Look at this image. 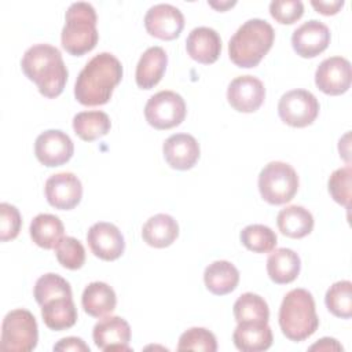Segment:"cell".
Here are the masks:
<instances>
[{"instance_id":"1","label":"cell","mask_w":352,"mask_h":352,"mask_svg":"<svg viewBox=\"0 0 352 352\" xmlns=\"http://www.w3.org/2000/svg\"><path fill=\"white\" fill-rule=\"evenodd\" d=\"M122 65L110 52H100L91 58L78 73L74 96L84 106L106 104L114 88L122 78Z\"/></svg>"},{"instance_id":"2","label":"cell","mask_w":352,"mask_h":352,"mask_svg":"<svg viewBox=\"0 0 352 352\" xmlns=\"http://www.w3.org/2000/svg\"><path fill=\"white\" fill-rule=\"evenodd\" d=\"M23 74L33 81L45 98H56L63 92L67 81V67L60 51L51 44L29 47L21 60Z\"/></svg>"},{"instance_id":"3","label":"cell","mask_w":352,"mask_h":352,"mask_svg":"<svg viewBox=\"0 0 352 352\" xmlns=\"http://www.w3.org/2000/svg\"><path fill=\"white\" fill-rule=\"evenodd\" d=\"M274 38V28L267 21L248 19L228 41L230 59L238 67H254L271 50Z\"/></svg>"},{"instance_id":"4","label":"cell","mask_w":352,"mask_h":352,"mask_svg":"<svg viewBox=\"0 0 352 352\" xmlns=\"http://www.w3.org/2000/svg\"><path fill=\"white\" fill-rule=\"evenodd\" d=\"M279 326L286 338L300 342L311 337L318 326L315 301L305 289H293L282 300L279 308Z\"/></svg>"},{"instance_id":"5","label":"cell","mask_w":352,"mask_h":352,"mask_svg":"<svg viewBox=\"0 0 352 352\" xmlns=\"http://www.w3.org/2000/svg\"><path fill=\"white\" fill-rule=\"evenodd\" d=\"M96 11L91 3H72L65 15V26L60 34L62 47L74 56L92 51L98 43Z\"/></svg>"},{"instance_id":"6","label":"cell","mask_w":352,"mask_h":352,"mask_svg":"<svg viewBox=\"0 0 352 352\" xmlns=\"http://www.w3.org/2000/svg\"><path fill=\"white\" fill-rule=\"evenodd\" d=\"M298 190V176L294 168L282 161L268 162L258 175V191L271 205L290 202Z\"/></svg>"},{"instance_id":"7","label":"cell","mask_w":352,"mask_h":352,"mask_svg":"<svg viewBox=\"0 0 352 352\" xmlns=\"http://www.w3.org/2000/svg\"><path fill=\"white\" fill-rule=\"evenodd\" d=\"M38 341V327L34 315L23 308L10 311L1 324L0 348L8 352L33 351Z\"/></svg>"},{"instance_id":"8","label":"cell","mask_w":352,"mask_h":352,"mask_svg":"<svg viewBox=\"0 0 352 352\" xmlns=\"http://www.w3.org/2000/svg\"><path fill=\"white\" fill-rule=\"evenodd\" d=\"M186 102L173 91H160L150 96L144 106L146 121L155 129H170L186 118Z\"/></svg>"},{"instance_id":"9","label":"cell","mask_w":352,"mask_h":352,"mask_svg":"<svg viewBox=\"0 0 352 352\" xmlns=\"http://www.w3.org/2000/svg\"><path fill=\"white\" fill-rule=\"evenodd\" d=\"M280 120L294 128L311 125L319 114L316 96L307 89H292L283 94L278 103Z\"/></svg>"},{"instance_id":"10","label":"cell","mask_w":352,"mask_h":352,"mask_svg":"<svg viewBox=\"0 0 352 352\" xmlns=\"http://www.w3.org/2000/svg\"><path fill=\"white\" fill-rule=\"evenodd\" d=\"M74 153L73 140L59 129H48L40 133L34 142V154L40 164L52 168L66 164Z\"/></svg>"},{"instance_id":"11","label":"cell","mask_w":352,"mask_h":352,"mask_svg":"<svg viewBox=\"0 0 352 352\" xmlns=\"http://www.w3.org/2000/svg\"><path fill=\"white\" fill-rule=\"evenodd\" d=\"M144 28L148 34L161 40H173L180 36L184 28L182 11L168 3L150 7L144 15Z\"/></svg>"},{"instance_id":"12","label":"cell","mask_w":352,"mask_h":352,"mask_svg":"<svg viewBox=\"0 0 352 352\" xmlns=\"http://www.w3.org/2000/svg\"><path fill=\"white\" fill-rule=\"evenodd\" d=\"M44 191L51 206L60 210H70L81 201L82 184L74 173L60 172L47 179Z\"/></svg>"},{"instance_id":"13","label":"cell","mask_w":352,"mask_h":352,"mask_svg":"<svg viewBox=\"0 0 352 352\" xmlns=\"http://www.w3.org/2000/svg\"><path fill=\"white\" fill-rule=\"evenodd\" d=\"M351 63L342 56H330L320 62L315 72L316 87L327 95H341L351 87Z\"/></svg>"},{"instance_id":"14","label":"cell","mask_w":352,"mask_h":352,"mask_svg":"<svg viewBox=\"0 0 352 352\" xmlns=\"http://www.w3.org/2000/svg\"><path fill=\"white\" fill-rule=\"evenodd\" d=\"M265 99V88L254 76H238L227 88V100L236 111L253 113L258 110Z\"/></svg>"},{"instance_id":"15","label":"cell","mask_w":352,"mask_h":352,"mask_svg":"<svg viewBox=\"0 0 352 352\" xmlns=\"http://www.w3.org/2000/svg\"><path fill=\"white\" fill-rule=\"evenodd\" d=\"M87 242L91 252L104 260H117L125 249V241L117 226L107 221L92 224L87 232Z\"/></svg>"},{"instance_id":"16","label":"cell","mask_w":352,"mask_h":352,"mask_svg":"<svg viewBox=\"0 0 352 352\" xmlns=\"http://www.w3.org/2000/svg\"><path fill=\"white\" fill-rule=\"evenodd\" d=\"M330 44L329 28L316 19H309L300 25L292 34V45L297 55L315 58Z\"/></svg>"},{"instance_id":"17","label":"cell","mask_w":352,"mask_h":352,"mask_svg":"<svg viewBox=\"0 0 352 352\" xmlns=\"http://www.w3.org/2000/svg\"><path fill=\"white\" fill-rule=\"evenodd\" d=\"M95 345L104 351H131V327L121 316H106L100 319L92 331Z\"/></svg>"},{"instance_id":"18","label":"cell","mask_w":352,"mask_h":352,"mask_svg":"<svg viewBox=\"0 0 352 352\" xmlns=\"http://www.w3.org/2000/svg\"><path fill=\"white\" fill-rule=\"evenodd\" d=\"M162 151L168 165L179 170L191 169L197 164L201 154L199 143L192 135L188 133L170 135L164 142Z\"/></svg>"},{"instance_id":"19","label":"cell","mask_w":352,"mask_h":352,"mask_svg":"<svg viewBox=\"0 0 352 352\" xmlns=\"http://www.w3.org/2000/svg\"><path fill=\"white\" fill-rule=\"evenodd\" d=\"M187 54L197 62L210 65L217 60L221 52V38L219 33L208 26L194 28L186 40Z\"/></svg>"},{"instance_id":"20","label":"cell","mask_w":352,"mask_h":352,"mask_svg":"<svg viewBox=\"0 0 352 352\" xmlns=\"http://www.w3.org/2000/svg\"><path fill=\"white\" fill-rule=\"evenodd\" d=\"M166 65L168 55L162 47L154 45L147 48L136 65L135 78L138 87L143 89H151L155 87L161 81L166 70Z\"/></svg>"},{"instance_id":"21","label":"cell","mask_w":352,"mask_h":352,"mask_svg":"<svg viewBox=\"0 0 352 352\" xmlns=\"http://www.w3.org/2000/svg\"><path fill=\"white\" fill-rule=\"evenodd\" d=\"M232 340L242 352H261L272 345V330L268 323H238Z\"/></svg>"},{"instance_id":"22","label":"cell","mask_w":352,"mask_h":352,"mask_svg":"<svg viewBox=\"0 0 352 352\" xmlns=\"http://www.w3.org/2000/svg\"><path fill=\"white\" fill-rule=\"evenodd\" d=\"M81 304L89 316L103 318L116 309L117 296L107 283L91 282L82 292Z\"/></svg>"},{"instance_id":"23","label":"cell","mask_w":352,"mask_h":352,"mask_svg":"<svg viewBox=\"0 0 352 352\" xmlns=\"http://www.w3.org/2000/svg\"><path fill=\"white\" fill-rule=\"evenodd\" d=\"M300 268V256L289 248H279L274 250L267 258L268 276L278 285L293 282L298 276Z\"/></svg>"},{"instance_id":"24","label":"cell","mask_w":352,"mask_h":352,"mask_svg":"<svg viewBox=\"0 0 352 352\" xmlns=\"http://www.w3.org/2000/svg\"><path fill=\"white\" fill-rule=\"evenodd\" d=\"M41 316L48 329L62 331L76 324L77 308L72 297H55L41 305Z\"/></svg>"},{"instance_id":"25","label":"cell","mask_w":352,"mask_h":352,"mask_svg":"<svg viewBox=\"0 0 352 352\" xmlns=\"http://www.w3.org/2000/svg\"><path fill=\"white\" fill-rule=\"evenodd\" d=\"M179 235L177 221L166 213L151 216L142 228L143 241L153 248H166L172 245Z\"/></svg>"},{"instance_id":"26","label":"cell","mask_w":352,"mask_h":352,"mask_svg":"<svg viewBox=\"0 0 352 352\" xmlns=\"http://www.w3.org/2000/svg\"><path fill=\"white\" fill-rule=\"evenodd\" d=\"M204 282L210 293L224 296L236 289L239 282V271L232 263L227 260H217L205 268Z\"/></svg>"},{"instance_id":"27","label":"cell","mask_w":352,"mask_h":352,"mask_svg":"<svg viewBox=\"0 0 352 352\" xmlns=\"http://www.w3.org/2000/svg\"><path fill=\"white\" fill-rule=\"evenodd\" d=\"M279 231L289 238H304L314 228L312 213L300 205H290L283 208L276 216Z\"/></svg>"},{"instance_id":"28","label":"cell","mask_w":352,"mask_h":352,"mask_svg":"<svg viewBox=\"0 0 352 352\" xmlns=\"http://www.w3.org/2000/svg\"><path fill=\"white\" fill-rule=\"evenodd\" d=\"M30 238L43 249H54L56 243L63 238L65 227L62 220L50 213L37 214L29 227Z\"/></svg>"},{"instance_id":"29","label":"cell","mask_w":352,"mask_h":352,"mask_svg":"<svg viewBox=\"0 0 352 352\" xmlns=\"http://www.w3.org/2000/svg\"><path fill=\"white\" fill-rule=\"evenodd\" d=\"M110 128L111 122L109 116L100 110L80 111L73 117V129L76 135L85 142H94L107 135Z\"/></svg>"},{"instance_id":"30","label":"cell","mask_w":352,"mask_h":352,"mask_svg":"<svg viewBox=\"0 0 352 352\" xmlns=\"http://www.w3.org/2000/svg\"><path fill=\"white\" fill-rule=\"evenodd\" d=\"M234 316L238 323H268L270 309L267 301L256 293H243L234 302Z\"/></svg>"},{"instance_id":"31","label":"cell","mask_w":352,"mask_h":352,"mask_svg":"<svg viewBox=\"0 0 352 352\" xmlns=\"http://www.w3.org/2000/svg\"><path fill=\"white\" fill-rule=\"evenodd\" d=\"M324 302L334 316L349 319L352 316V283L349 280L333 283L326 292Z\"/></svg>"},{"instance_id":"32","label":"cell","mask_w":352,"mask_h":352,"mask_svg":"<svg viewBox=\"0 0 352 352\" xmlns=\"http://www.w3.org/2000/svg\"><path fill=\"white\" fill-rule=\"evenodd\" d=\"M242 245L254 253H268L276 246V234L264 224H250L241 231Z\"/></svg>"},{"instance_id":"33","label":"cell","mask_w":352,"mask_h":352,"mask_svg":"<svg viewBox=\"0 0 352 352\" xmlns=\"http://www.w3.org/2000/svg\"><path fill=\"white\" fill-rule=\"evenodd\" d=\"M33 296L36 301L40 305H43L45 301L55 297H62V296L72 297V287H70V283L60 275L48 272L41 275L36 280Z\"/></svg>"},{"instance_id":"34","label":"cell","mask_w":352,"mask_h":352,"mask_svg":"<svg viewBox=\"0 0 352 352\" xmlns=\"http://www.w3.org/2000/svg\"><path fill=\"white\" fill-rule=\"evenodd\" d=\"M54 249L59 264L67 270H78L85 263V249L74 236H63Z\"/></svg>"},{"instance_id":"35","label":"cell","mask_w":352,"mask_h":352,"mask_svg":"<svg viewBox=\"0 0 352 352\" xmlns=\"http://www.w3.org/2000/svg\"><path fill=\"white\" fill-rule=\"evenodd\" d=\"M177 351H217V341L212 331L205 327H191L186 330L177 344Z\"/></svg>"},{"instance_id":"36","label":"cell","mask_w":352,"mask_h":352,"mask_svg":"<svg viewBox=\"0 0 352 352\" xmlns=\"http://www.w3.org/2000/svg\"><path fill=\"white\" fill-rule=\"evenodd\" d=\"M351 177H352V169L351 165H346L344 168L336 169L330 177H329V192L331 198L349 209L351 205Z\"/></svg>"},{"instance_id":"37","label":"cell","mask_w":352,"mask_h":352,"mask_svg":"<svg viewBox=\"0 0 352 352\" xmlns=\"http://www.w3.org/2000/svg\"><path fill=\"white\" fill-rule=\"evenodd\" d=\"M22 226L19 210L7 202L0 204V241L7 242L18 236Z\"/></svg>"},{"instance_id":"38","label":"cell","mask_w":352,"mask_h":352,"mask_svg":"<svg viewBox=\"0 0 352 352\" xmlns=\"http://www.w3.org/2000/svg\"><path fill=\"white\" fill-rule=\"evenodd\" d=\"M270 14L279 23L290 25L304 14V4L300 0H274L270 3Z\"/></svg>"},{"instance_id":"39","label":"cell","mask_w":352,"mask_h":352,"mask_svg":"<svg viewBox=\"0 0 352 352\" xmlns=\"http://www.w3.org/2000/svg\"><path fill=\"white\" fill-rule=\"evenodd\" d=\"M54 351H81V352H89V346L78 337H66L58 341V344L54 345Z\"/></svg>"},{"instance_id":"40","label":"cell","mask_w":352,"mask_h":352,"mask_svg":"<svg viewBox=\"0 0 352 352\" xmlns=\"http://www.w3.org/2000/svg\"><path fill=\"white\" fill-rule=\"evenodd\" d=\"M312 7L323 14V15H334L340 11V8L344 6V1L342 0H333V1H316V0H312L311 1Z\"/></svg>"},{"instance_id":"41","label":"cell","mask_w":352,"mask_h":352,"mask_svg":"<svg viewBox=\"0 0 352 352\" xmlns=\"http://www.w3.org/2000/svg\"><path fill=\"white\" fill-rule=\"evenodd\" d=\"M309 349L311 351H315V349H319V351H342V346L337 342V340L324 337V338L319 340L316 344H314Z\"/></svg>"},{"instance_id":"42","label":"cell","mask_w":352,"mask_h":352,"mask_svg":"<svg viewBox=\"0 0 352 352\" xmlns=\"http://www.w3.org/2000/svg\"><path fill=\"white\" fill-rule=\"evenodd\" d=\"M235 4V1H227V3H214V1H209V6H212L213 8H217V10H226V8H228V7H231V6H234Z\"/></svg>"}]
</instances>
